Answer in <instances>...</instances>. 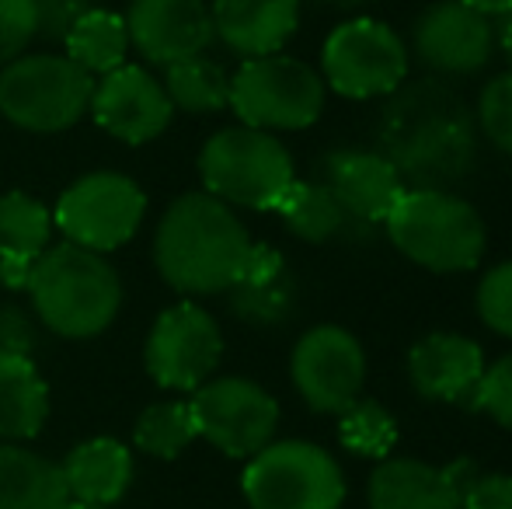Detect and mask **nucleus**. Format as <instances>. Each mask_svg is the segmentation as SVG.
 Returning a JSON list of instances; mask_svg holds the SVG:
<instances>
[{
  "instance_id": "1",
  "label": "nucleus",
  "mask_w": 512,
  "mask_h": 509,
  "mask_svg": "<svg viewBox=\"0 0 512 509\" xmlns=\"http://www.w3.org/2000/svg\"><path fill=\"white\" fill-rule=\"evenodd\" d=\"M251 238L227 203L185 192L168 206L154 234V262L164 283L192 297L223 293L241 279Z\"/></svg>"
},
{
  "instance_id": "2",
  "label": "nucleus",
  "mask_w": 512,
  "mask_h": 509,
  "mask_svg": "<svg viewBox=\"0 0 512 509\" xmlns=\"http://www.w3.org/2000/svg\"><path fill=\"white\" fill-rule=\"evenodd\" d=\"M28 293L42 325L63 339H95L115 321L122 283L98 252L70 241L46 248L28 276Z\"/></svg>"
},
{
  "instance_id": "3",
  "label": "nucleus",
  "mask_w": 512,
  "mask_h": 509,
  "mask_svg": "<svg viewBox=\"0 0 512 509\" xmlns=\"http://www.w3.org/2000/svg\"><path fill=\"white\" fill-rule=\"evenodd\" d=\"M394 248L432 272H467L485 258V220L450 192H405L384 220Z\"/></svg>"
},
{
  "instance_id": "4",
  "label": "nucleus",
  "mask_w": 512,
  "mask_h": 509,
  "mask_svg": "<svg viewBox=\"0 0 512 509\" xmlns=\"http://www.w3.org/2000/svg\"><path fill=\"white\" fill-rule=\"evenodd\" d=\"M199 175L213 199L244 210H276L293 185V157L272 133L251 126L220 129L199 154Z\"/></svg>"
},
{
  "instance_id": "5",
  "label": "nucleus",
  "mask_w": 512,
  "mask_h": 509,
  "mask_svg": "<svg viewBox=\"0 0 512 509\" xmlns=\"http://www.w3.org/2000/svg\"><path fill=\"white\" fill-rule=\"evenodd\" d=\"M95 77L70 56H18L0 70V112L32 133H60L91 109Z\"/></svg>"
},
{
  "instance_id": "6",
  "label": "nucleus",
  "mask_w": 512,
  "mask_h": 509,
  "mask_svg": "<svg viewBox=\"0 0 512 509\" xmlns=\"http://www.w3.org/2000/svg\"><path fill=\"white\" fill-rule=\"evenodd\" d=\"M230 109L251 129H307L324 112V77L293 56H255L230 77Z\"/></svg>"
},
{
  "instance_id": "7",
  "label": "nucleus",
  "mask_w": 512,
  "mask_h": 509,
  "mask_svg": "<svg viewBox=\"0 0 512 509\" xmlns=\"http://www.w3.org/2000/svg\"><path fill=\"white\" fill-rule=\"evenodd\" d=\"M251 509H342L345 478L328 450L307 440L269 443L244 468Z\"/></svg>"
},
{
  "instance_id": "8",
  "label": "nucleus",
  "mask_w": 512,
  "mask_h": 509,
  "mask_svg": "<svg viewBox=\"0 0 512 509\" xmlns=\"http://www.w3.org/2000/svg\"><path fill=\"white\" fill-rule=\"evenodd\" d=\"M143 199L140 185L115 171H95L70 185L53 210V224L67 234L70 245L88 252H115L140 231Z\"/></svg>"
},
{
  "instance_id": "9",
  "label": "nucleus",
  "mask_w": 512,
  "mask_h": 509,
  "mask_svg": "<svg viewBox=\"0 0 512 509\" xmlns=\"http://www.w3.org/2000/svg\"><path fill=\"white\" fill-rule=\"evenodd\" d=\"M324 81L345 98H380L408 74V49L391 25L352 18L328 35L321 53Z\"/></svg>"
},
{
  "instance_id": "10",
  "label": "nucleus",
  "mask_w": 512,
  "mask_h": 509,
  "mask_svg": "<svg viewBox=\"0 0 512 509\" xmlns=\"http://www.w3.org/2000/svg\"><path fill=\"white\" fill-rule=\"evenodd\" d=\"M199 436L227 457H255L276 436L279 405L265 387L244 377H220L196 387L189 401Z\"/></svg>"
},
{
  "instance_id": "11",
  "label": "nucleus",
  "mask_w": 512,
  "mask_h": 509,
  "mask_svg": "<svg viewBox=\"0 0 512 509\" xmlns=\"http://www.w3.org/2000/svg\"><path fill=\"white\" fill-rule=\"evenodd\" d=\"M223 356V335L213 314L192 300L168 307L154 321L147 339V370L161 387L171 391H196L209 381Z\"/></svg>"
},
{
  "instance_id": "12",
  "label": "nucleus",
  "mask_w": 512,
  "mask_h": 509,
  "mask_svg": "<svg viewBox=\"0 0 512 509\" xmlns=\"http://www.w3.org/2000/svg\"><path fill=\"white\" fill-rule=\"evenodd\" d=\"M290 374L300 398L314 412L342 415L359 401L366 381V356L352 332L338 325H317L297 342Z\"/></svg>"
},
{
  "instance_id": "13",
  "label": "nucleus",
  "mask_w": 512,
  "mask_h": 509,
  "mask_svg": "<svg viewBox=\"0 0 512 509\" xmlns=\"http://www.w3.org/2000/svg\"><path fill=\"white\" fill-rule=\"evenodd\" d=\"M171 112H175V105H171L164 84L143 67H126V63L105 74L91 95L95 123L122 143L157 140L168 129Z\"/></svg>"
},
{
  "instance_id": "14",
  "label": "nucleus",
  "mask_w": 512,
  "mask_h": 509,
  "mask_svg": "<svg viewBox=\"0 0 512 509\" xmlns=\"http://www.w3.org/2000/svg\"><path fill=\"white\" fill-rule=\"evenodd\" d=\"M126 32L129 46L161 67L203 56L216 39L213 11L203 0H133Z\"/></svg>"
},
{
  "instance_id": "15",
  "label": "nucleus",
  "mask_w": 512,
  "mask_h": 509,
  "mask_svg": "<svg viewBox=\"0 0 512 509\" xmlns=\"http://www.w3.org/2000/svg\"><path fill=\"white\" fill-rule=\"evenodd\" d=\"M492 49V21L460 0H439L415 21V53L443 74H474L492 60Z\"/></svg>"
},
{
  "instance_id": "16",
  "label": "nucleus",
  "mask_w": 512,
  "mask_h": 509,
  "mask_svg": "<svg viewBox=\"0 0 512 509\" xmlns=\"http://www.w3.org/2000/svg\"><path fill=\"white\" fill-rule=\"evenodd\" d=\"M474 478V464L467 461L450 468L411 457L380 461L370 478V509H464V492Z\"/></svg>"
},
{
  "instance_id": "17",
  "label": "nucleus",
  "mask_w": 512,
  "mask_h": 509,
  "mask_svg": "<svg viewBox=\"0 0 512 509\" xmlns=\"http://www.w3.org/2000/svg\"><path fill=\"white\" fill-rule=\"evenodd\" d=\"M324 189L335 196L345 217L377 224L387 220L398 199L405 196L401 175L387 157L370 150H338L324 161Z\"/></svg>"
},
{
  "instance_id": "18",
  "label": "nucleus",
  "mask_w": 512,
  "mask_h": 509,
  "mask_svg": "<svg viewBox=\"0 0 512 509\" xmlns=\"http://www.w3.org/2000/svg\"><path fill=\"white\" fill-rule=\"evenodd\" d=\"M408 377L422 398L474 405V391L485 377V353L464 335L432 332L411 346Z\"/></svg>"
},
{
  "instance_id": "19",
  "label": "nucleus",
  "mask_w": 512,
  "mask_h": 509,
  "mask_svg": "<svg viewBox=\"0 0 512 509\" xmlns=\"http://www.w3.org/2000/svg\"><path fill=\"white\" fill-rule=\"evenodd\" d=\"M213 28L244 60L272 56L300 25V0H213Z\"/></svg>"
},
{
  "instance_id": "20",
  "label": "nucleus",
  "mask_w": 512,
  "mask_h": 509,
  "mask_svg": "<svg viewBox=\"0 0 512 509\" xmlns=\"http://www.w3.org/2000/svg\"><path fill=\"white\" fill-rule=\"evenodd\" d=\"M53 213L28 192L0 196V283L11 290H25L32 265L49 248Z\"/></svg>"
},
{
  "instance_id": "21",
  "label": "nucleus",
  "mask_w": 512,
  "mask_h": 509,
  "mask_svg": "<svg viewBox=\"0 0 512 509\" xmlns=\"http://www.w3.org/2000/svg\"><path fill=\"white\" fill-rule=\"evenodd\" d=\"M60 471L70 499L108 506L126 496L129 482H133V457H129V450L119 440L98 436V440H88L70 450L67 461L60 464Z\"/></svg>"
},
{
  "instance_id": "22",
  "label": "nucleus",
  "mask_w": 512,
  "mask_h": 509,
  "mask_svg": "<svg viewBox=\"0 0 512 509\" xmlns=\"http://www.w3.org/2000/svg\"><path fill=\"white\" fill-rule=\"evenodd\" d=\"M60 464L14 443H0V509H67Z\"/></svg>"
},
{
  "instance_id": "23",
  "label": "nucleus",
  "mask_w": 512,
  "mask_h": 509,
  "mask_svg": "<svg viewBox=\"0 0 512 509\" xmlns=\"http://www.w3.org/2000/svg\"><path fill=\"white\" fill-rule=\"evenodd\" d=\"M49 415V387L35 370L32 356L0 353V436L32 440Z\"/></svg>"
},
{
  "instance_id": "24",
  "label": "nucleus",
  "mask_w": 512,
  "mask_h": 509,
  "mask_svg": "<svg viewBox=\"0 0 512 509\" xmlns=\"http://www.w3.org/2000/svg\"><path fill=\"white\" fill-rule=\"evenodd\" d=\"M230 290H234V311L244 314L248 321L272 325V321H283L290 314L293 304L290 272H286L283 255L269 245H251L241 279Z\"/></svg>"
},
{
  "instance_id": "25",
  "label": "nucleus",
  "mask_w": 512,
  "mask_h": 509,
  "mask_svg": "<svg viewBox=\"0 0 512 509\" xmlns=\"http://www.w3.org/2000/svg\"><path fill=\"white\" fill-rule=\"evenodd\" d=\"M67 42V56L88 74H112L122 67L129 53V32H126V18L102 7H91L81 18L70 25V32L63 35Z\"/></svg>"
},
{
  "instance_id": "26",
  "label": "nucleus",
  "mask_w": 512,
  "mask_h": 509,
  "mask_svg": "<svg viewBox=\"0 0 512 509\" xmlns=\"http://www.w3.org/2000/svg\"><path fill=\"white\" fill-rule=\"evenodd\" d=\"M164 91L182 112H220L230 105V77L206 56L164 67Z\"/></svg>"
},
{
  "instance_id": "27",
  "label": "nucleus",
  "mask_w": 512,
  "mask_h": 509,
  "mask_svg": "<svg viewBox=\"0 0 512 509\" xmlns=\"http://www.w3.org/2000/svg\"><path fill=\"white\" fill-rule=\"evenodd\" d=\"M276 213L304 241H328L345 224L342 206L335 203V196L321 182H297V178L276 203Z\"/></svg>"
},
{
  "instance_id": "28",
  "label": "nucleus",
  "mask_w": 512,
  "mask_h": 509,
  "mask_svg": "<svg viewBox=\"0 0 512 509\" xmlns=\"http://www.w3.org/2000/svg\"><path fill=\"white\" fill-rule=\"evenodd\" d=\"M199 436L196 415H192L189 401H161L150 405L147 412L136 419L133 443L150 457L161 461H175L185 447Z\"/></svg>"
},
{
  "instance_id": "29",
  "label": "nucleus",
  "mask_w": 512,
  "mask_h": 509,
  "mask_svg": "<svg viewBox=\"0 0 512 509\" xmlns=\"http://www.w3.org/2000/svg\"><path fill=\"white\" fill-rule=\"evenodd\" d=\"M338 436H342L345 450H352L359 457H377L380 461L398 443V422L377 401H356V405L342 412Z\"/></svg>"
},
{
  "instance_id": "30",
  "label": "nucleus",
  "mask_w": 512,
  "mask_h": 509,
  "mask_svg": "<svg viewBox=\"0 0 512 509\" xmlns=\"http://www.w3.org/2000/svg\"><path fill=\"white\" fill-rule=\"evenodd\" d=\"M478 314L492 332L512 339V262L488 269L478 283Z\"/></svg>"
},
{
  "instance_id": "31",
  "label": "nucleus",
  "mask_w": 512,
  "mask_h": 509,
  "mask_svg": "<svg viewBox=\"0 0 512 509\" xmlns=\"http://www.w3.org/2000/svg\"><path fill=\"white\" fill-rule=\"evenodd\" d=\"M478 116L488 140L512 157V74H499L485 84Z\"/></svg>"
},
{
  "instance_id": "32",
  "label": "nucleus",
  "mask_w": 512,
  "mask_h": 509,
  "mask_svg": "<svg viewBox=\"0 0 512 509\" xmlns=\"http://www.w3.org/2000/svg\"><path fill=\"white\" fill-rule=\"evenodd\" d=\"M39 32L35 0H0V70L14 63Z\"/></svg>"
},
{
  "instance_id": "33",
  "label": "nucleus",
  "mask_w": 512,
  "mask_h": 509,
  "mask_svg": "<svg viewBox=\"0 0 512 509\" xmlns=\"http://www.w3.org/2000/svg\"><path fill=\"white\" fill-rule=\"evenodd\" d=\"M474 408L488 412L499 426L512 429V353L485 367V377L474 391Z\"/></svg>"
},
{
  "instance_id": "34",
  "label": "nucleus",
  "mask_w": 512,
  "mask_h": 509,
  "mask_svg": "<svg viewBox=\"0 0 512 509\" xmlns=\"http://www.w3.org/2000/svg\"><path fill=\"white\" fill-rule=\"evenodd\" d=\"M464 509H512V475H478L464 492Z\"/></svg>"
},
{
  "instance_id": "35",
  "label": "nucleus",
  "mask_w": 512,
  "mask_h": 509,
  "mask_svg": "<svg viewBox=\"0 0 512 509\" xmlns=\"http://www.w3.org/2000/svg\"><path fill=\"white\" fill-rule=\"evenodd\" d=\"M35 11H39V32L67 35L70 25H74L84 11H91V7H88V0H35Z\"/></svg>"
},
{
  "instance_id": "36",
  "label": "nucleus",
  "mask_w": 512,
  "mask_h": 509,
  "mask_svg": "<svg viewBox=\"0 0 512 509\" xmlns=\"http://www.w3.org/2000/svg\"><path fill=\"white\" fill-rule=\"evenodd\" d=\"M0 353H32V335H28V325L18 311H0Z\"/></svg>"
},
{
  "instance_id": "37",
  "label": "nucleus",
  "mask_w": 512,
  "mask_h": 509,
  "mask_svg": "<svg viewBox=\"0 0 512 509\" xmlns=\"http://www.w3.org/2000/svg\"><path fill=\"white\" fill-rule=\"evenodd\" d=\"M460 4L485 14V18H506V14H512V0H460Z\"/></svg>"
},
{
  "instance_id": "38",
  "label": "nucleus",
  "mask_w": 512,
  "mask_h": 509,
  "mask_svg": "<svg viewBox=\"0 0 512 509\" xmlns=\"http://www.w3.org/2000/svg\"><path fill=\"white\" fill-rule=\"evenodd\" d=\"M502 49H506V60L512 63V14H506V25H502Z\"/></svg>"
},
{
  "instance_id": "39",
  "label": "nucleus",
  "mask_w": 512,
  "mask_h": 509,
  "mask_svg": "<svg viewBox=\"0 0 512 509\" xmlns=\"http://www.w3.org/2000/svg\"><path fill=\"white\" fill-rule=\"evenodd\" d=\"M67 509H108V506H95V503H77V499H70Z\"/></svg>"
},
{
  "instance_id": "40",
  "label": "nucleus",
  "mask_w": 512,
  "mask_h": 509,
  "mask_svg": "<svg viewBox=\"0 0 512 509\" xmlns=\"http://www.w3.org/2000/svg\"><path fill=\"white\" fill-rule=\"evenodd\" d=\"M335 4H345V7H356V4H366V0H335Z\"/></svg>"
}]
</instances>
